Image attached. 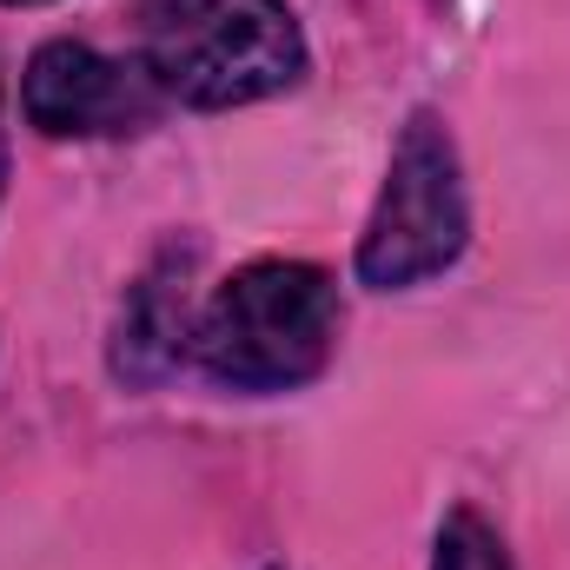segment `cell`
Returning a JSON list of instances; mask_svg holds the SVG:
<instances>
[{
	"instance_id": "277c9868",
	"label": "cell",
	"mask_w": 570,
	"mask_h": 570,
	"mask_svg": "<svg viewBox=\"0 0 570 570\" xmlns=\"http://www.w3.org/2000/svg\"><path fill=\"white\" fill-rule=\"evenodd\" d=\"M20 107H27V120L40 134L80 140V134H120L127 120H140L146 94H140V80H127V67H114L87 40H47L27 60Z\"/></svg>"
},
{
	"instance_id": "3957f363",
	"label": "cell",
	"mask_w": 570,
	"mask_h": 570,
	"mask_svg": "<svg viewBox=\"0 0 570 570\" xmlns=\"http://www.w3.org/2000/svg\"><path fill=\"white\" fill-rule=\"evenodd\" d=\"M464 233H471V206H464V179H458V146L438 127V114H419L399 134L385 193L358 239V279L379 292L431 279L464 253Z\"/></svg>"
},
{
	"instance_id": "8992f818",
	"label": "cell",
	"mask_w": 570,
	"mask_h": 570,
	"mask_svg": "<svg viewBox=\"0 0 570 570\" xmlns=\"http://www.w3.org/2000/svg\"><path fill=\"white\" fill-rule=\"evenodd\" d=\"M431 570H511V558H504L498 531H491L478 511H451L444 531H438V558H431Z\"/></svg>"
},
{
	"instance_id": "52a82bcc",
	"label": "cell",
	"mask_w": 570,
	"mask_h": 570,
	"mask_svg": "<svg viewBox=\"0 0 570 570\" xmlns=\"http://www.w3.org/2000/svg\"><path fill=\"white\" fill-rule=\"evenodd\" d=\"M7 7H33V0H7Z\"/></svg>"
},
{
	"instance_id": "5b68a950",
	"label": "cell",
	"mask_w": 570,
	"mask_h": 570,
	"mask_svg": "<svg viewBox=\"0 0 570 570\" xmlns=\"http://www.w3.org/2000/svg\"><path fill=\"white\" fill-rule=\"evenodd\" d=\"M179 345H186V285L159 266V273H146L134 285V298L120 312V352H114V365L127 379H159L179 358Z\"/></svg>"
},
{
	"instance_id": "7a4b0ae2",
	"label": "cell",
	"mask_w": 570,
	"mask_h": 570,
	"mask_svg": "<svg viewBox=\"0 0 570 570\" xmlns=\"http://www.w3.org/2000/svg\"><path fill=\"white\" fill-rule=\"evenodd\" d=\"M338 338V292L318 266L259 259L213 292L193 352L233 392H285L305 385Z\"/></svg>"
},
{
	"instance_id": "6da1fadb",
	"label": "cell",
	"mask_w": 570,
	"mask_h": 570,
	"mask_svg": "<svg viewBox=\"0 0 570 570\" xmlns=\"http://www.w3.org/2000/svg\"><path fill=\"white\" fill-rule=\"evenodd\" d=\"M146 73L186 107H246L298 80L305 40L285 0H140Z\"/></svg>"
}]
</instances>
